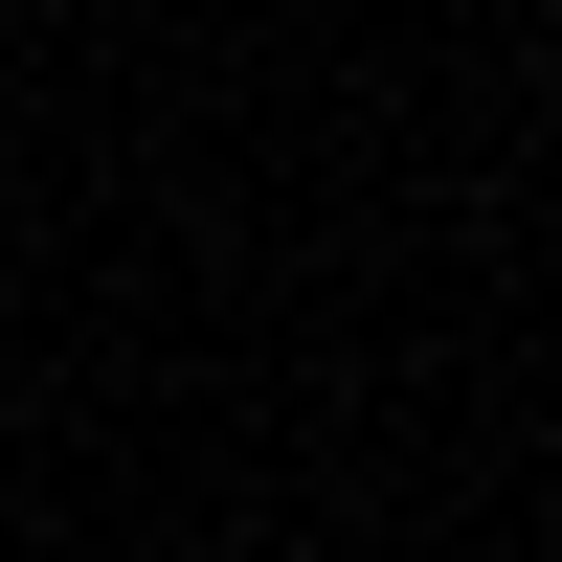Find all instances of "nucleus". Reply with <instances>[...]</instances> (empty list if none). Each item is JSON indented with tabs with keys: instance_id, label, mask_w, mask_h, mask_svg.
<instances>
[{
	"instance_id": "nucleus-1",
	"label": "nucleus",
	"mask_w": 562,
	"mask_h": 562,
	"mask_svg": "<svg viewBox=\"0 0 562 562\" xmlns=\"http://www.w3.org/2000/svg\"><path fill=\"white\" fill-rule=\"evenodd\" d=\"M540 562H562V540H540Z\"/></svg>"
}]
</instances>
